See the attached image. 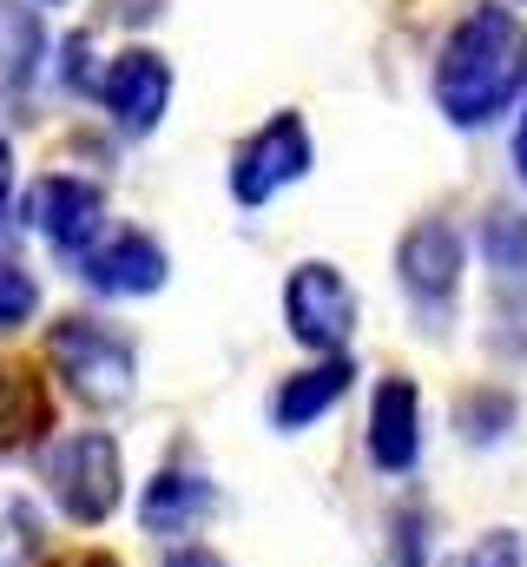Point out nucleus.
I'll return each mask as SVG.
<instances>
[{
	"label": "nucleus",
	"mask_w": 527,
	"mask_h": 567,
	"mask_svg": "<svg viewBox=\"0 0 527 567\" xmlns=\"http://www.w3.org/2000/svg\"><path fill=\"white\" fill-rule=\"evenodd\" d=\"M53 435V390L33 363H0V455H27Z\"/></svg>",
	"instance_id": "nucleus-13"
},
{
	"label": "nucleus",
	"mask_w": 527,
	"mask_h": 567,
	"mask_svg": "<svg viewBox=\"0 0 527 567\" xmlns=\"http://www.w3.org/2000/svg\"><path fill=\"white\" fill-rule=\"evenodd\" d=\"M527 86V27L508 0H475L435 47L428 100L455 133H488L521 106Z\"/></svg>",
	"instance_id": "nucleus-1"
},
{
	"label": "nucleus",
	"mask_w": 527,
	"mask_h": 567,
	"mask_svg": "<svg viewBox=\"0 0 527 567\" xmlns=\"http://www.w3.org/2000/svg\"><path fill=\"white\" fill-rule=\"evenodd\" d=\"M93 73H100L93 66V40L86 33H66L60 40V86L66 93H93Z\"/></svg>",
	"instance_id": "nucleus-19"
},
{
	"label": "nucleus",
	"mask_w": 527,
	"mask_h": 567,
	"mask_svg": "<svg viewBox=\"0 0 527 567\" xmlns=\"http://www.w3.org/2000/svg\"><path fill=\"white\" fill-rule=\"evenodd\" d=\"M46 370L80 410H120L138 390V343L106 317H53L46 323Z\"/></svg>",
	"instance_id": "nucleus-2"
},
{
	"label": "nucleus",
	"mask_w": 527,
	"mask_h": 567,
	"mask_svg": "<svg viewBox=\"0 0 527 567\" xmlns=\"http://www.w3.org/2000/svg\"><path fill=\"white\" fill-rule=\"evenodd\" d=\"M165 567H231L211 542H172V555H165Z\"/></svg>",
	"instance_id": "nucleus-21"
},
{
	"label": "nucleus",
	"mask_w": 527,
	"mask_h": 567,
	"mask_svg": "<svg viewBox=\"0 0 527 567\" xmlns=\"http://www.w3.org/2000/svg\"><path fill=\"white\" fill-rule=\"evenodd\" d=\"M521 120H515V178L527 185V86H521V106H515Z\"/></svg>",
	"instance_id": "nucleus-23"
},
{
	"label": "nucleus",
	"mask_w": 527,
	"mask_h": 567,
	"mask_svg": "<svg viewBox=\"0 0 527 567\" xmlns=\"http://www.w3.org/2000/svg\"><path fill=\"white\" fill-rule=\"evenodd\" d=\"M40 482L53 495V508L73 522V528H106L126 502V455H120V435L106 429H73L60 442H46L40 455Z\"/></svg>",
	"instance_id": "nucleus-3"
},
{
	"label": "nucleus",
	"mask_w": 527,
	"mask_h": 567,
	"mask_svg": "<svg viewBox=\"0 0 527 567\" xmlns=\"http://www.w3.org/2000/svg\"><path fill=\"white\" fill-rule=\"evenodd\" d=\"M40 561V515L33 502H0V567Z\"/></svg>",
	"instance_id": "nucleus-16"
},
{
	"label": "nucleus",
	"mask_w": 527,
	"mask_h": 567,
	"mask_svg": "<svg viewBox=\"0 0 527 567\" xmlns=\"http://www.w3.org/2000/svg\"><path fill=\"white\" fill-rule=\"evenodd\" d=\"M442 567H527V542L515 528H488L482 542H468L455 561H442Z\"/></svg>",
	"instance_id": "nucleus-18"
},
{
	"label": "nucleus",
	"mask_w": 527,
	"mask_h": 567,
	"mask_svg": "<svg viewBox=\"0 0 527 567\" xmlns=\"http://www.w3.org/2000/svg\"><path fill=\"white\" fill-rule=\"evenodd\" d=\"M317 165V140H310V120L297 106H277L264 126H251L245 140L231 145V172H225V192L238 212H264L270 198H283L290 185H303Z\"/></svg>",
	"instance_id": "nucleus-4"
},
{
	"label": "nucleus",
	"mask_w": 527,
	"mask_h": 567,
	"mask_svg": "<svg viewBox=\"0 0 527 567\" xmlns=\"http://www.w3.org/2000/svg\"><path fill=\"white\" fill-rule=\"evenodd\" d=\"M482 265H488V278H495V290L502 297H515L521 303L527 297V212L521 205H488V218H482Z\"/></svg>",
	"instance_id": "nucleus-14"
},
{
	"label": "nucleus",
	"mask_w": 527,
	"mask_h": 567,
	"mask_svg": "<svg viewBox=\"0 0 527 567\" xmlns=\"http://www.w3.org/2000/svg\"><path fill=\"white\" fill-rule=\"evenodd\" d=\"M455 429H462L468 449H495V442L515 429V396H508L502 383H475V390H462V396H455Z\"/></svg>",
	"instance_id": "nucleus-15"
},
{
	"label": "nucleus",
	"mask_w": 527,
	"mask_h": 567,
	"mask_svg": "<svg viewBox=\"0 0 527 567\" xmlns=\"http://www.w3.org/2000/svg\"><path fill=\"white\" fill-rule=\"evenodd\" d=\"M363 449H370L376 475H409L422 462V390H415V377H383L376 383Z\"/></svg>",
	"instance_id": "nucleus-11"
},
{
	"label": "nucleus",
	"mask_w": 527,
	"mask_h": 567,
	"mask_svg": "<svg viewBox=\"0 0 527 567\" xmlns=\"http://www.w3.org/2000/svg\"><path fill=\"white\" fill-rule=\"evenodd\" d=\"M20 231H33L53 258L73 265L106 231V192L93 178H73V172H40L20 192Z\"/></svg>",
	"instance_id": "nucleus-8"
},
{
	"label": "nucleus",
	"mask_w": 527,
	"mask_h": 567,
	"mask_svg": "<svg viewBox=\"0 0 527 567\" xmlns=\"http://www.w3.org/2000/svg\"><path fill=\"white\" fill-rule=\"evenodd\" d=\"M277 303H283V330H290L297 350H310V357H350L363 297H356V284L343 278L330 258H297L283 271V297Z\"/></svg>",
	"instance_id": "nucleus-6"
},
{
	"label": "nucleus",
	"mask_w": 527,
	"mask_h": 567,
	"mask_svg": "<svg viewBox=\"0 0 527 567\" xmlns=\"http://www.w3.org/2000/svg\"><path fill=\"white\" fill-rule=\"evenodd\" d=\"M172 93H178V80L158 47H126L93 73V106L113 120L120 140H152L172 113Z\"/></svg>",
	"instance_id": "nucleus-7"
},
{
	"label": "nucleus",
	"mask_w": 527,
	"mask_h": 567,
	"mask_svg": "<svg viewBox=\"0 0 527 567\" xmlns=\"http://www.w3.org/2000/svg\"><path fill=\"white\" fill-rule=\"evenodd\" d=\"M356 383V357H317L310 370H290L277 390H270V429L277 435H303L317 429Z\"/></svg>",
	"instance_id": "nucleus-12"
},
{
	"label": "nucleus",
	"mask_w": 527,
	"mask_h": 567,
	"mask_svg": "<svg viewBox=\"0 0 527 567\" xmlns=\"http://www.w3.org/2000/svg\"><path fill=\"white\" fill-rule=\"evenodd\" d=\"M218 508H225V495L205 468H158L138 488V528L158 542H192Z\"/></svg>",
	"instance_id": "nucleus-10"
},
{
	"label": "nucleus",
	"mask_w": 527,
	"mask_h": 567,
	"mask_svg": "<svg viewBox=\"0 0 527 567\" xmlns=\"http://www.w3.org/2000/svg\"><path fill=\"white\" fill-rule=\"evenodd\" d=\"M73 278L86 284L93 297H158L165 278H172V251L158 245V231L113 225V231H100L73 258Z\"/></svg>",
	"instance_id": "nucleus-9"
},
{
	"label": "nucleus",
	"mask_w": 527,
	"mask_h": 567,
	"mask_svg": "<svg viewBox=\"0 0 527 567\" xmlns=\"http://www.w3.org/2000/svg\"><path fill=\"white\" fill-rule=\"evenodd\" d=\"M40 7H66V0H40Z\"/></svg>",
	"instance_id": "nucleus-25"
},
{
	"label": "nucleus",
	"mask_w": 527,
	"mask_h": 567,
	"mask_svg": "<svg viewBox=\"0 0 527 567\" xmlns=\"http://www.w3.org/2000/svg\"><path fill=\"white\" fill-rule=\"evenodd\" d=\"M462 278H468V238H462L455 218L428 212V218H415V225L395 238V290L409 297V310H415L428 330H442V323L455 317Z\"/></svg>",
	"instance_id": "nucleus-5"
},
{
	"label": "nucleus",
	"mask_w": 527,
	"mask_h": 567,
	"mask_svg": "<svg viewBox=\"0 0 527 567\" xmlns=\"http://www.w3.org/2000/svg\"><path fill=\"white\" fill-rule=\"evenodd\" d=\"M46 567H126V561L106 555V548H80V555H60V561H46Z\"/></svg>",
	"instance_id": "nucleus-22"
},
{
	"label": "nucleus",
	"mask_w": 527,
	"mask_h": 567,
	"mask_svg": "<svg viewBox=\"0 0 527 567\" xmlns=\"http://www.w3.org/2000/svg\"><path fill=\"white\" fill-rule=\"evenodd\" d=\"M13 205V140L0 133V212Z\"/></svg>",
	"instance_id": "nucleus-24"
},
{
	"label": "nucleus",
	"mask_w": 527,
	"mask_h": 567,
	"mask_svg": "<svg viewBox=\"0 0 527 567\" xmlns=\"http://www.w3.org/2000/svg\"><path fill=\"white\" fill-rule=\"evenodd\" d=\"M33 310H40V278L20 271L13 258H0V337L20 330V323H33Z\"/></svg>",
	"instance_id": "nucleus-17"
},
{
	"label": "nucleus",
	"mask_w": 527,
	"mask_h": 567,
	"mask_svg": "<svg viewBox=\"0 0 527 567\" xmlns=\"http://www.w3.org/2000/svg\"><path fill=\"white\" fill-rule=\"evenodd\" d=\"M395 567H428V515L422 508L395 515Z\"/></svg>",
	"instance_id": "nucleus-20"
}]
</instances>
